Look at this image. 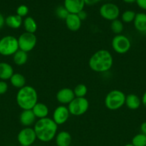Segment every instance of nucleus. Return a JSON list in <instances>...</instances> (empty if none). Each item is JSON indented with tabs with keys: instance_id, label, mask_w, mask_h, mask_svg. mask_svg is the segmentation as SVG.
I'll use <instances>...</instances> for the list:
<instances>
[{
	"instance_id": "nucleus-29",
	"label": "nucleus",
	"mask_w": 146,
	"mask_h": 146,
	"mask_svg": "<svg viewBox=\"0 0 146 146\" xmlns=\"http://www.w3.org/2000/svg\"><path fill=\"white\" fill-rule=\"evenodd\" d=\"M55 13L58 18L64 20H65V19L67 18V16L70 14L64 6H60V7H57L56 9Z\"/></svg>"
},
{
	"instance_id": "nucleus-5",
	"label": "nucleus",
	"mask_w": 146,
	"mask_h": 146,
	"mask_svg": "<svg viewBox=\"0 0 146 146\" xmlns=\"http://www.w3.org/2000/svg\"><path fill=\"white\" fill-rule=\"evenodd\" d=\"M19 48L18 39L15 36L7 35L0 38V54L4 56H13Z\"/></svg>"
},
{
	"instance_id": "nucleus-11",
	"label": "nucleus",
	"mask_w": 146,
	"mask_h": 146,
	"mask_svg": "<svg viewBox=\"0 0 146 146\" xmlns=\"http://www.w3.org/2000/svg\"><path fill=\"white\" fill-rule=\"evenodd\" d=\"M68 108L64 105H60L54 109L52 114V120L57 125L65 123L70 117Z\"/></svg>"
},
{
	"instance_id": "nucleus-21",
	"label": "nucleus",
	"mask_w": 146,
	"mask_h": 146,
	"mask_svg": "<svg viewBox=\"0 0 146 146\" xmlns=\"http://www.w3.org/2000/svg\"><path fill=\"white\" fill-rule=\"evenodd\" d=\"M23 24V20L21 17L17 14L9 15L5 18V24L9 28L13 29H17L20 28Z\"/></svg>"
},
{
	"instance_id": "nucleus-33",
	"label": "nucleus",
	"mask_w": 146,
	"mask_h": 146,
	"mask_svg": "<svg viewBox=\"0 0 146 146\" xmlns=\"http://www.w3.org/2000/svg\"><path fill=\"white\" fill-rule=\"evenodd\" d=\"M77 15H78L79 18L81 19V21H83V20H85L86 19H87V12H86L85 11H84V10H82V11H80V12L77 14Z\"/></svg>"
},
{
	"instance_id": "nucleus-26",
	"label": "nucleus",
	"mask_w": 146,
	"mask_h": 146,
	"mask_svg": "<svg viewBox=\"0 0 146 146\" xmlns=\"http://www.w3.org/2000/svg\"><path fill=\"white\" fill-rule=\"evenodd\" d=\"M136 13L133 10H126L122 14L121 21L123 23L129 24V23L133 22L135 18Z\"/></svg>"
},
{
	"instance_id": "nucleus-7",
	"label": "nucleus",
	"mask_w": 146,
	"mask_h": 146,
	"mask_svg": "<svg viewBox=\"0 0 146 146\" xmlns=\"http://www.w3.org/2000/svg\"><path fill=\"white\" fill-rule=\"evenodd\" d=\"M112 47L116 53L124 54L128 52L131 48V42L128 37L123 34H118L113 37L112 40Z\"/></svg>"
},
{
	"instance_id": "nucleus-19",
	"label": "nucleus",
	"mask_w": 146,
	"mask_h": 146,
	"mask_svg": "<svg viewBox=\"0 0 146 146\" xmlns=\"http://www.w3.org/2000/svg\"><path fill=\"white\" fill-rule=\"evenodd\" d=\"M141 99L138 96L134 94H130L126 96L125 104V105L130 110H137L141 105Z\"/></svg>"
},
{
	"instance_id": "nucleus-17",
	"label": "nucleus",
	"mask_w": 146,
	"mask_h": 146,
	"mask_svg": "<svg viewBox=\"0 0 146 146\" xmlns=\"http://www.w3.org/2000/svg\"><path fill=\"white\" fill-rule=\"evenodd\" d=\"M54 139L57 146H70L72 143V135L65 131L59 132Z\"/></svg>"
},
{
	"instance_id": "nucleus-18",
	"label": "nucleus",
	"mask_w": 146,
	"mask_h": 146,
	"mask_svg": "<svg viewBox=\"0 0 146 146\" xmlns=\"http://www.w3.org/2000/svg\"><path fill=\"white\" fill-rule=\"evenodd\" d=\"M14 74V68L11 65L8 63L0 62V80L5 81L9 80Z\"/></svg>"
},
{
	"instance_id": "nucleus-20",
	"label": "nucleus",
	"mask_w": 146,
	"mask_h": 146,
	"mask_svg": "<svg viewBox=\"0 0 146 146\" xmlns=\"http://www.w3.org/2000/svg\"><path fill=\"white\" fill-rule=\"evenodd\" d=\"M31 110L36 118L39 119L47 118L49 114V108L43 103L37 102Z\"/></svg>"
},
{
	"instance_id": "nucleus-10",
	"label": "nucleus",
	"mask_w": 146,
	"mask_h": 146,
	"mask_svg": "<svg viewBox=\"0 0 146 146\" xmlns=\"http://www.w3.org/2000/svg\"><path fill=\"white\" fill-rule=\"evenodd\" d=\"M37 139L35 131L31 127H24L17 135V141L21 146H31Z\"/></svg>"
},
{
	"instance_id": "nucleus-16",
	"label": "nucleus",
	"mask_w": 146,
	"mask_h": 146,
	"mask_svg": "<svg viewBox=\"0 0 146 146\" xmlns=\"http://www.w3.org/2000/svg\"><path fill=\"white\" fill-rule=\"evenodd\" d=\"M134 27L138 32L146 34V14L144 12L137 13L133 21Z\"/></svg>"
},
{
	"instance_id": "nucleus-22",
	"label": "nucleus",
	"mask_w": 146,
	"mask_h": 146,
	"mask_svg": "<svg viewBox=\"0 0 146 146\" xmlns=\"http://www.w3.org/2000/svg\"><path fill=\"white\" fill-rule=\"evenodd\" d=\"M10 83L14 88L20 89L26 86V78L19 73H14L10 78Z\"/></svg>"
},
{
	"instance_id": "nucleus-37",
	"label": "nucleus",
	"mask_w": 146,
	"mask_h": 146,
	"mask_svg": "<svg viewBox=\"0 0 146 146\" xmlns=\"http://www.w3.org/2000/svg\"><path fill=\"white\" fill-rule=\"evenodd\" d=\"M141 102H142V104H143V105L146 108V91L143 94V96H142Z\"/></svg>"
},
{
	"instance_id": "nucleus-28",
	"label": "nucleus",
	"mask_w": 146,
	"mask_h": 146,
	"mask_svg": "<svg viewBox=\"0 0 146 146\" xmlns=\"http://www.w3.org/2000/svg\"><path fill=\"white\" fill-rule=\"evenodd\" d=\"M75 97L77 98H83L87 94V88L84 84H80L76 86L73 89Z\"/></svg>"
},
{
	"instance_id": "nucleus-8",
	"label": "nucleus",
	"mask_w": 146,
	"mask_h": 146,
	"mask_svg": "<svg viewBox=\"0 0 146 146\" xmlns=\"http://www.w3.org/2000/svg\"><path fill=\"white\" fill-rule=\"evenodd\" d=\"M19 48L21 51L28 53L32 51L37 44V36L34 34L24 32L17 38Z\"/></svg>"
},
{
	"instance_id": "nucleus-2",
	"label": "nucleus",
	"mask_w": 146,
	"mask_h": 146,
	"mask_svg": "<svg viewBox=\"0 0 146 146\" xmlns=\"http://www.w3.org/2000/svg\"><path fill=\"white\" fill-rule=\"evenodd\" d=\"M113 57L111 53L105 49H100L91 56L89 60L90 69L97 73H104L111 69Z\"/></svg>"
},
{
	"instance_id": "nucleus-3",
	"label": "nucleus",
	"mask_w": 146,
	"mask_h": 146,
	"mask_svg": "<svg viewBox=\"0 0 146 146\" xmlns=\"http://www.w3.org/2000/svg\"><path fill=\"white\" fill-rule=\"evenodd\" d=\"M16 101L22 110H31L38 102V94L32 86L26 85L19 89L16 96Z\"/></svg>"
},
{
	"instance_id": "nucleus-12",
	"label": "nucleus",
	"mask_w": 146,
	"mask_h": 146,
	"mask_svg": "<svg viewBox=\"0 0 146 146\" xmlns=\"http://www.w3.org/2000/svg\"><path fill=\"white\" fill-rule=\"evenodd\" d=\"M75 98L74 91L72 88H63L59 90L56 95L57 101L62 105H68Z\"/></svg>"
},
{
	"instance_id": "nucleus-15",
	"label": "nucleus",
	"mask_w": 146,
	"mask_h": 146,
	"mask_svg": "<svg viewBox=\"0 0 146 146\" xmlns=\"http://www.w3.org/2000/svg\"><path fill=\"white\" fill-rule=\"evenodd\" d=\"M64 21L67 29L72 31H78L81 27L82 21L76 14H69Z\"/></svg>"
},
{
	"instance_id": "nucleus-23",
	"label": "nucleus",
	"mask_w": 146,
	"mask_h": 146,
	"mask_svg": "<svg viewBox=\"0 0 146 146\" xmlns=\"http://www.w3.org/2000/svg\"><path fill=\"white\" fill-rule=\"evenodd\" d=\"M23 27L25 32L34 34L37 30V24L31 17H26L23 20Z\"/></svg>"
},
{
	"instance_id": "nucleus-4",
	"label": "nucleus",
	"mask_w": 146,
	"mask_h": 146,
	"mask_svg": "<svg viewBox=\"0 0 146 146\" xmlns=\"http://www.w3.org/2000/svg\"><path fill=\"white\" fill-rule=\"evenodd\" d=\"M126 95L120 90L110 91L104 98V106L110 111H116L125 104Z\"/></svg>"
},
{
	"instance_id": "nucleus-27",
	"label": "nucleus",
	"mask_w": 146,
	"mask_h": 146,
	"mask_svg": "<svg viewBox=\"0 0 146 146\" xmlns=\"http://www.w3.org/2000/svg\"><path fill=\"white\" fill-rule=\"evenodd\" d=\"M131 144L133 146H146V135L141 133L135 135L132 139Z\"/></svg>"
},
{
	"instance_id": "nucleus-13",
	"label": "nucleus",
	"mask_w": 146,
	"mask_h": 146,
	"mask_svg": "<svg viewBox=\"0 0 146 146\" xmlns=\"http://www.w3.org/2000/svg\"><path fill=\"white\" fill-rule=\"evenodd\" d=\"M84 0H64V7L70 14H77L84 10Z\"/></svg>"
},
{
	"instance_id": "nucleus-35",
	"label": "nucleus",
	"mask_w": 146,
	"mask_h": 146,
	"mask_svg": "<svg viewBox=\"0 0 146 146\" xmlns=\"http://www.w3.org/2000/svg\"><path fill=\"white\" fill-rule=\"evenodd\" d=\"M140 131H141V133L146 135V122H143L140 125Z\"/></svg>"
},
{
	"instance_id": "nucleus-9",
	"label": "nucleus",
	"mask_w": 146,
	"mask_h": 146,
	"mask_svg": "<svg viewBox=\"0 0 146 146\" xmlns=\"http://www.w3.org/2000/svg\"><path fill=\"white\" fill-rule=\"evenodd\" d=\"M99 12H100V15L103 19L110 21L117 19L120 14L118 6L110 2L103 4L100 7Z\"/></svg>"
},
{
	"instance_id": "nucleus-24",
	"label": "nucleus",
	"mask_w": 146,
	"mask_h": 146,
	"mask_svg": "<svg viewBox=\"0 0 146 146\" xmlns=\"http://www.w3.org/2000/svg\"><path fill=\"white\" fill-rule=\"evenodd\" d=\"M28 60V54L27 52L19 49L15 54L13 55V61L14 64L18 66H22L27 62Z\"/></svg>"
},
{
	"instance_id": "nucleus-30",
	"label": "nucleus",
	"mask_w": 146,
	"mask_h": 146,
	"mask_svg": "<svg viewBox=\"0 0 146 146\" xmlns=\"http://www.w3.org/2000/svg\"><path fill=\"white\" fill-rule=\"evenodd\" d=\"M16 13H17V15L19 16L20 17H27V15L29 13V8L27 6L24 5V4H21V5H19L17 9V11H16Z\"/></svg>"
},
{
	"instance_id": "nucleus-39",
	"label": "nucleus",
	"mask_w": 146,
	"mask_h": 146,
	"mask_svg": "<svg viewBox=\"0 0 146 146\" xmlns=\"http://www.w3.org/2000/svg\"><path fill=\"white\" fill-rule=\"evenodd\" d=\"M124 146H133V145H132L131 143H128V144H126V145H125Z\"/></svg>"
},
{
	"instance_id": "nucleus-36",
	"label": "nucleus",
	"mask_w": 146,
	"mask_h": 146,
	"mask_svg": "<svg viewBox=\"0 0 146 146\" xmlns=\"http://www.w3.org/2000/svg\"><path fill=\"white\" fill-rule=\"evenodd\" d=\"M4 24H5V18H4V16L0 13V29L4 27Z\"/></svg>"
},
{
	"instance_id": "nucleus-6",
	"label": "nucleus",
	"mask_w": 146,
	"mask_h": 146,
	"mask_svg": "<svg viewBox=\"0 0 146 146\" xmlns=\"http://www.w3.org/2000/svg\"><path fill=\"white\" fill-rule=\"evenodd\" d=\"M90 106V103L88 100L85 98H75L68 104L69 111L70 115H74V116H80V115H84L88 110Z\"/></svg>"
},
{
	"instance_id": "nucleus-38",
	"label": "nucleus",
	"mask_w": 146,
	"mask_h": 146,
	"mask_svg": "<svg viewBox=\"0 0 146 146\" xmlns=\"http://www.w3.org/2000/svg\"><path fill=\"white\" fill-rule=\"evenodd\" d=\"M124 2L127 3V4H132V3H134L135 2L136 0H123Z\"/></svg>"
},
{
	"instance_id": "nucleus-25",
	"label": "nucleus",
	"mask_w": 146,
	"mask_h": 146,
	"mask_svg": "<svg viewBox=\"0 0 146 146\" xmlns=\"http://www.w3.org/2000/svg\"><path fill=\"white\" fill-rule=\"evenodd\" d=\"M110 29H111L113 33L118 35L123 32V29H124V25H123V22L120 19H115L114 21H111L110 24Z\"/></svg>"
},
{
	"instance_id": "nucleus-34",
	"label": "nucleus",
	"mask_w": 146,
	"mask_h": 146,
	"mask_svg": "<svg viewBox=\"0 0 146 146\" xmlns=\"http://www.w3.org/2000/svg\"><path fill=\"white\" fill-rule=\"evenodd\" d=\"M100 1V0H84V3H85V5L92 6L97 4Z\"/></svg>"
},
{
	"instance_id": "nucleus-1",
	"label": "nucleus",
	"mask_w": 146,
	"mask_h": 146,
	"mask_svg": "<svg viewBox=\"0 0 146 146\" xmlns=\"http://www.w3.org/2000/svg\"><path fill=\"white\" fill-rule=\"evenodd\" d=\"M33 128L35 131L37 139L41 142L47 143L55 138L57 134L58 125L52 118L47 117L36 121Z\"/></svg>"
},
{
	"instance_id": "nucleus-32",
	"label": "nucleus",
	"mask_w": 146,
	"mask_h": 146,
	"mask_svg": "<svg viewBox=\"0 0 146 146\" xmlns=\"http://www.w3.org/2000/svg\"><path fill=\"white\" fill-rule=\"evenodd\" d=\"M135 2L139 8L146 11V0H136Z\"/></svg>"
},
{
	"instance_id": "nucleus-14",
	"label": "nucleus",
	"mask_w": 146,
	"mask_h": 146,
	"mask_svg": "<svg viewBox=\"0 0 146 146\" xmlns=\"http://www.w3.org/2000/svg\"><path fill=\"white\" fill-rule=\"evenodd\" d=\"M36 118L32 110H22L19 115L20 123L24 127H31L34 125Z\"/></svg>"
},
{
	"instance_id": "nucleus-31",
	"label": "nucleus",
	"mask_w": 146,
	"mask_h": 146,
	"mask_svg": "<svg viewBox=\"0 0 146 146\" xmlns=\"http://www.w3.org/2000/svg\"><path fill=\"white\" fill-rule=\"evenodd\" d=\"M8 84L5 81H1L0 80V95L6 94L8 91Z\"/></svg>"
}]
</instances>
